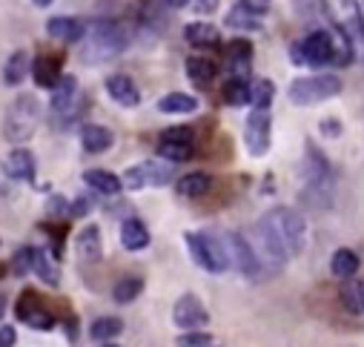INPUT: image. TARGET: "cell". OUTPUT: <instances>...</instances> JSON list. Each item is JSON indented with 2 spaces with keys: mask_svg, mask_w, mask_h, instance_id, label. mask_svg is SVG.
Wrapping results in <instances>:
<instances>
[{
  "mask_svg": "<svg viewBox=\"0 0 364 347\" xmlns=\"http://www.w3.org/2000/svg\"><path fill=\"white\" fill-rule=\"evenodd\" d=\"M164 4L169 6V9H184V6H190L193 0H164Z\"/></svg>",
  "mask_w": 364,
  "mask_h": 347,
  "instance_id": "b9f144b4",
  "label": "cell"
},
{
  "mask_svg": "<svg viewBox=\"0 0 364 347\" xmlns=\"http://www.w3.org/2000/svg\"><path fill=\"white\" fill-rule=\"evenodd\" d=\"M172 178H175L172 164H164L158 158V161H144L138 166H129L124 176H121V184L135 193V190H144V187H164Z\"/></svg>",
  "mask_w": 364,
  "mask_h": 347,
  "instance_id": "8992f818",
  "label": "cell"
},
{
  "mask_svg": "<svg viewBox=\"0 0 364 347\" xmlns=\"http://www.w3.org/2000/svg\"><path fill=\"white\" fill-rule=\"evenodd\" d=\"M0 316H4V296H0Z\"/></svg>",
  "mask_w": 364,
  "mask_h": 347,
  "instance_id": "ee69618b",
  "label": "cell"
},
{
  "mask_svg": "<svg viewBox=\"0 0 364 347\" xmlns=\"http://www.w3.org/2000/svg\"><path fill=\"white\" fill-rule=\"evenodd\" d=\"M272 144V118L267 110H252L244 124V146L252 158H264Z\"/></svg>",
  "mask_w": 364,
  "mask_h": 347,
  "instance_id": "9c48e42d",
  "label": "cell"
},
{
  "mask_svg": "<svg viewBox=\"0 0 364 347\" xmlns=\"http://www.w3.org/2000/svg\"><path fill=\"white\" fill-rule=\"evenodd\" d=\"M361 310H364V299H361Z\"/></svg>",
  "mask_w": 364,
  "mask_h": 347,
  "instance_id": "bcb514c9",
  "label": "cell"
},
{
  "mask_svg": "<svg viewBox=\"0 0 364 347\" xmlns=\"http://www.w3.org/2000/svg\"><path fill=\"white\" fill-rule=\"evenodd\" d=\"M238 4L244 9H250V12H255V15H267L269 6H272V0H238Z\"/></svg>",
  "mask_w": 364,
  "mask_h": 347,
  "instance_id": "f35d334b",
  "label": "cell"
},
{
  "mask_svg": "<svg viewBox=\"0 0 364 347\" xmlns=\"http://www.w3.org/2000/svg\"><path fill=\"white\" fill-rule=\"evenodd\" d=\"M12 270H15L18 276L32 273V247H21V250L15 252V258H12Z\"/></svg>",
  "mask_w": 364,
  "mask_h": 347,
  "instance_id": "8d00e7d4",
  "label": "cell"
},
{
  "mask_svg": "<svg viewBox=\"0 0 364 347\" xmlns=\"http://www.w3.org/2000/svg\"><path fill=\"white\" fill-rule=\"evenodd\" d=\"M187 247L193 262L207 273H224L230 270V255L221 233H187Z\"/></svg>",
  "mask_w": 364,
  "mask_h": 347,
  "instance_id": "277c9868",
  "label": "cell"
},
{
  "mask_svg": "<svg viewBox=\"0 0 364 347\" xmlns=\"http://www.w3.org/2000/svg\"><path fill=\"white\" fill-rule=\"evenodd\" d=\"M184 38H187V43L196 46V49H215L218 41H221V32H218L213 23H207V21H196V23H190V26L184 29Z\"/></svg>",
  "mask_w": 364,
  "mask_h": 347,
  "instance_id": "2e32d148",
  "label": "cell"
},
{
  "mask_svg": "<svg viewBox=\"0 0 364 347\" xmlns=\"http://www.w3.org/2000/svg\"><path fill=\"white\" fill-rule=\"evenodd\" d=\"M221 95H224V101L232 104V107H244V104H250V80H247V78H238V75L227 78Z\"/></svg>",
  "mask_w": 364,
  "mask_h": 347,
  "instance_id": "f1b7e54d",
  "label": "cell"
},
{
  "mask_svg": "<svg viewBox=\"0 0 364 347\" xmlns=\"http://www.w3.org/2000/svg\"><path fill=\"white\" fill-rule=\"evenodd\" d=\"M215 72H218V66H215L213 60H207V58H190V60H187V75H190V80L198 83V86H207V83L215 78Z\"/></svg>",
  "mask_w": 364,
  "mask_h": 347,
  "instance_id": "f546056e",
  "label": "cell"
},
{
  "mask_svg": "<svg viewBox=\"0 0 364 347\" xmlns=\"http://www.w3.org/2000/svg\"><path fill=\"white\" fill-rule=\"evenodd\" d=\"M227 26L252 32V29H261V15H255V12H250V9H244V6L238 4V6L230 12V18H227Z\"/></svg>",
  "mask_w": 364,
  "mask_h": 347,
  "instance_id": "836d02e7",
  "label": "cell"
},
{
  "mask_svg": "<svg viewBox=\"0 0 364 347\" xmlns=\"http://www.w3.org/2000/svg\"><path fill=\"white\" fill-rule=\"evenodd\" d=\"M193 6H196V12H201V15L207 12L210 15V12L218 9V0H193Z\"/></svg>",
  "mask_w": 364,
  "mask_h": 347,
  "instance_id": "60d3db41",
  "label": "cell"
},
{
  "mask_svg": "<svg viewBox=\"0 0 364 347\" xmlns=\"http://www.w3.org/2000/svg\"><path fill=\"white\" fill-rule=\"evenodd\" d=\"M32 273H35L41 282H46L49 287H58V284H60V270H58V265L52 262V258H49L43 250H38V247H32Z\"/></svg>",
  "mask_w": 364,
  "mask_h": 347,
  "instance_id": "cb8c5ba5",
  "label": "cell"
},
{
  "mask_svg": "<svg viewBox=\"0 0 364 347\" xmlns=\"http://www.w3.org/2000/svg\"><path fill=\"white\" fill-rule=\"evenodd\" d=\"M210 187H213V176H207V172H190V176L178 181V193L184 198H201L210 193Z\"/></svg>",
  "mask_w": 364,
  "mask_h": 347,
  "instance_id": "484cf974",
  "label": "cell"
},
{
  "mask_svg": "<svg viewBox=\"0 0 364 347\" xmlns=\"http://www.w3.org/2000/svg\"><path fill=\"white\" fill-rule=\"evenodd\" d=\"M80 144H83L86 152L98 155V152H107L115 144V135L107 127H101V124H86L83 132H80Z\"/></svg>",
  "mask_w": 364,
  "mask_h": 347,
  "instance_id": "e0dca14e",
  "label": "cell"
},
{
  "mask_svg": "<svg viewBox=\"0 0 364 347\" xmlns=\"http://www.w3.org/2000/svg\"><path fill=\"white\" fill-rule=\"evenodd\" d=\"M46 35L55 41H63V43H80L86 35V23L77 18H52L46 23Z\"/></svg>",
  "mask_w": 364,
  "mask_h": 347,
  "instance_id": "5bb4252c",
  "label": "cell"
},
{
  "mask_svg": "<svg viewBox=\"0 0 364 347\" xmlns=\"http://www.w3.org/2000/svg\"><path fill=\"white\" fill-rule=\"evenodd\" d=\"M41 118H43V104H41V98L32 95V92H23V95H18V98L9 104L6 118H4V132H6V138H9L12 144H26V141L35 135Z\"/></svg>",
  "mask_w": 364,
  "mask_h": 347,
  "instance_id": "3957f363",
  "label": "cell"
},
{
  "mask_svg": "<svg viewBox=\"0 0 364 347\" xmlns=\"http://www.w3.org/2000/svg\"><path fill=\"white\" fill-rule=\"evenodd\" d=\"M32 4H35V6H41V9H43V6H49V4H55V0H32Z\"/></svg>",
  "mask_w": 364,
  "mask_h": 347,
  "instance_id": "7bdbcfd3",
  "label": "cell"
},
{
  "mask_svg": "<svg viewBox=\"0 0 364 347\" xmlns=\"http://www.w3.org/2000/svg\"><path fill=\"white\" fill-rule=\"evenodd\" d=\"M358 255L353 252V250H347V247H341V250H336L333 252V258H330V273L336 276V279H341V282H347V279H353L355 273H358Z\"/></svg>",
  "mask_w": 364,
  "mask_h": 347,
  "instance_id": "7402d4cb",
  "label": "cell"
},
{
  "mask_svg": "<svg viewBox=\"0 0 364 347\" xmlns=\"http://www.w3.org/2000/svg\"><path fill=\"white\" fill-rule=\"evenodd\" d=\"M158 155L166 164H178V161H190L196 155L193 144H172V141H158Z\"/></svg>",
  "mask_w": 364,
  "mask_h": 347,
  "instance_id": "1f68e13d",
  "label": "cell"
},
{
  "mask_svg": "<svg viewBox=\"0 0 364 347\" xmlns=\"http://www.w3.org/2000/svg\"><path fill=\"white\" fill-rule=\"evenodd\" d=\"M250 60H252V43L244 41V38L230 41V46H227V63L235 69L238 78H247V66H250Z\"/></svg>",
  "mask_w": 364,
  "mask_h": 347,
  "instance_id": "603a6c76",
  "label": "cell"
},
{
  "mask_svg": "<svg viewBox=\"0 0 364 347\" xmlns=\"http://www.w3.org/2000/svg\"><path fill=\"white\" fill-rule=\"evenodd\" d=\"M26 72H29V55H26L23 49L12 52L9 60H6V66H4V80H6V86H21L23 78H26Z\"/></svg>",
  "mask_w": 364,
  "mask_h": 347,
  "instance_id": "4316f807",
  "label": "cell"
},
{
  "mask_svg": "<svg viewBox=\"0 0 364 347\" xmlns=\"http://www.w3.org/2000/svg\"><path fill=\"white\" fill-rule=\"evenodd\" d=\"M161 141H172V144H193L196 132L190 127H169L161 132Z\"/></svg>",
  "mask_w": 364,
  "mask_h": 347,
  "instance_id": "d590c367",
  "label": "cell"
},
{
  "mask_svg": "<svg viewBox=\"0 0 364 347\" xmlns=\"http://www.w3.org/2000/svg\"><path fill=\"white\" fill-rule=\"evenodd\" d=\"M121 330H124V321L118 316H101L92 321V327H89V336L98 338V341H107V338H115Z\"/></svg>",
  "mask_w": 364,
  "mask_h": 347,
  "instance_id": "4dcf8cb0",
  "label": "cell"
},
{
  "mask_svg": "<svg viewBox=\"0 0 364 347\" xmlns=\"http://www.w3.org/2000/svg\"><path fill=\"white\" fill-rule=\"evenodd\" d=\"M172 321L181 327V330H201V327H207L210 324V313H207V307L201 304V299L196 296V293H184L178 301H175V307H172Z\"/></svg>",
  "mask_w": 364,
  "mask_h": 347,
  "instance_id": "8fae6325",
  "label": "cell"
},
{
  "mask_svg": "<svg viewBox=\"0 0 364 347\" xmlns=\"http://www.w3.org/2000/svg\"><path fill=\"white\" fill-rule=\"evenodd\" d=\"M6 172H9V178H15V181L32 184V181H35V172H38L35 155H32L29 149H23V146L12 149V152H9V161H6Z\"/></svg>",
  "mask_w": 364,
  "mask_h": 347,
  "instance_id": "4fadbf2b",
  "label": "cell"
},
{
  "mask_svg": "<svg viewBox=\"0 0 364 347\" xmlns=\"http://www.w3.org/2000/svg\"><path fill=\"white\" fill-rule=\"evenodd\" d=\"M104 347H118V344H104Z\"/></svg>",
  "mask_w": 364,
  "mask_h": 347,
  "instance_id": "f6af8a7d",
  "label": "cell"
},
{
  "mask_svg": "<svg viewBox=\"0 0 364 347\" xmlns=\"http://www.w3.org/2000/svg\"><path fill=\"white\" fill-rule=\"evenodd\" d=\"M272 98H276V83H272L269 78L250 80V104L255 110H269Z\"/></svg>",
  "mask_w": 364,
  "mask_h": 347,
  "instance_id": "83f0119b",
  "label": "cell"
},
{
  "mask_svg": "<svg viewBox=\"0 0 364 347\" xmlns=\"http://www.w3.org/2000/svg\"><path fill=\"white\" fill-rule=\"evenodd\" d=\"M75 247H77V255L83 258V262H98V258L104 255V250H101V230L95 224L83 227L77 241H75Z\"/></svg>",
  "mask_w": 364,
  "mask_h": 347,
  "instance_id": "d6986e66",
  "label": "cell"
},
{
  "mask_svg": "<svg viewBox=\"0 0 364 347\" xmlns=\"http://www.w3.org/2000/svg\"><path fill=\"white\" fill-rule=\"evenodd\" d=\"M107 92L121 107H138L141 104V90L129 75H109L107 78Z\"/></svg>",
  "mask_w": 364,
  "mask_h": 347,
  "instance_id": "7c38bea8",
  "label": "cell"
},
{
  "mask_svg": "<svg viewBox=\"0 0 364 347\" xmlns=\"http://www.w3.org/2000/svg\"><path fill=\"white\" fill-rule=\"evenodd\" d=\"M221 235H224V244H227L230 267H235L247 279H258L261 270H264V265H261L258 252L252 250V244L247 241V235H241V233H221Z\"/></svg>",
  "mask_w": 364,
  "mask_h": 347,
  "instance_id": "ba28073f",
  "label": "cell"
},
{
  "mask_svg": "<svg viewBox=\"0 0 364 347\" xmlns=\"http://www.w3.org/2000/svg\"><path fill=\"white\" fill-rule=\"evenodd\" d=\"M129 46V35L115 21H95L86 23V35L80 41V58L86 63H104L121 55Z\"/></svg>",
  "mask_w": 364,
  "mask_h": 347,
  "instance_id": "7a4b0ae2",
  "label": "cell"
},
{
  "mask_svg": "<svg viewBox=\"0 0 364 347\" xmlns=\"http://www.w3.org/2000/svg\"><path fill=\"white\" fill-rule=\"evenodd\" d=\"M158 110L166 112V115H190V112L198 110V101L187 92H169L158 101Z\"/></svg>",
  "mask_w": 364,
  "mask_h": 347,
  "instance_id": "d4e9b609",
  "label": "cell"
},
{
  "mask_svg": "<svg viewBox=\"0 0 364 347\" xmlns=\"http://www.w3.org/2000/svg\"><path fill=\"white\" fill-rule=\"evenodd\" d=\"M83 181L92 187V190H98L101 196H118L124 190L121 176H115V172H109V169H86L83 172Z\"/></svg>",
  "mask_w": 364,
  "mask_h": 347,
  "instance_id": "ac0fdd59",
  "label": "cell"
},
{
  "mask_svg": "<svg viewBox=\"0 0 364 347\" xmlns=\"http://www.w3.org/2000/svg\"><path fill=\"white\" fill-rule=\"evenodd\" d=\"M175 344H178V347H224L215 336L201 333V330H190V333H184V336H178Z\"/></svg>",
  "mask_w": 364,
  "mask_h": 347,
  "instance_id": "e575fe53",
  "label": "cell"
},
{
  "mask_svg": "<svg viewBox=\"0 0 364 347\" xmlns=\"http://www.w3.org/2000/svg\"><path fill=\"white\" fill-rule=\"evenodd\" d=\"M121 244L129 250V252H138L144 247H149V230L141 218H127L124 227H121Z\"/></svg>",
  "mask_w": 364,
  "mask_h": 347,
  "instance_id": "ffe728a7",
  "label": "cell"
},
{
  "mask_svg": "<svg viewBox=\"0 0 364 347\" xmlns=\"http://www.w3.org/2000/svg\"><path fill=\"white\" fill-rule=\"evenodd\" d=\"M296 66H330L333 63V38L330 32H310L304 41H299L293 49Z\"/></svg>",
  "mask_w": 364,
  "mask_h": 347,
  "instance_id": "52a82bcc",
  "label": "cell"
},
{
  "mask_svg": "<svg viewBox=\"0 0 364 347\" xmlns=\"http://www.w3.org/2000/svg\"><path fill=\"white\" fill-rule=\"evenodd\" d=\"M250 244L258 252L261 265L282 267L287 258H293V255H299L304 250V244H307V224H304L301 213H296L293 207H272L255 224V233H252Z\"/></svg>",
  "mask_w": 364,
  "mask_h": 347,
  "instance_id": "6da1fadb",
  "label": "cell"
},
{
  "mask_svg": "<svg viewBox=\"0 0 364 347\" xmlns=\"http://www.w3.org/2000/svg\"><path fill=\"white\" fill-rule=\"evenodd\" d=\"M32 75H35V83L43 86V90H49V92L55 90L58 80L63 78L58 60H55V58H46V55H41V58L32 63Z\"/></svg>",
  "mask_w": 364,
  "mask_h": 347,
  "instance_id": "44dd1931",
  "label": "cell"
},
{
  "mask_svg": "<svg viewBox=\"0 0 364 347\" xmlns=\"http://www.w3.org/2000/svg\"><path fill=\"white\" fill-rule=\"evenodd\" d=\"M341 92V80L336 75H310V78H299L290 83V101L296 107H310V104H321L330 101Z\"/></svg>",
  "mask_w": 364,
  "mask_h": 347,
  "instance_id": "5b68a950",
  "label": "cell"
},
{
  "mask_svg": "<svg viewBox=\"0 0 364 347\" xmlns=\"http://www.w3.org/2000/svg\"><path fill=\"white\" fill-rule=\"evenodd\" d=\"M15 313H18V319H21L23 324H29L32 330H52V327H55L52 310L46 307V301H43L41 293H35V290H23V293H21Z\"/></svg>",
  "mask_w": 364,
  "mask_h": 347,
  "instance_id": "30bf717a",
  "label": "cell"
},
{
  "mask_svg": "<svg viewBox=\"0 0 364 347\" xmlns=\"http://www.w3.org/2000/svg\"><path fill=\"white\" fill-rule=\"evenodd\" d=\"M318 129H321L327 138H338V135L344 132V124H341L338 118H324V121L318 124Z\"/></svg>",
  "mask_w": 364,
  "mask_h": 347,
  "instance_id": "74e56055",
  "label": "cell"
},
{
  "mask_svg": "<svg viewBox=\"0 0 364 347\" xmlns=\"http://www.w3.org/2000/svg\"><path fill=\"white\" fill-rule=\"evenodd\" d=\"M77 101V78L75 75H63L58 80V86L52 90V112L55 115H66L69 110H75Z\"/></svg>",
  "mask_w": 364,
  "mask_h": 347,
  "instance_id": "9a60e30c",
  "label": "cell"
},
{
  "mask_svg": "<svg viewBox=\"0 0 364 347\" xmlns=\"http://www.w3.org/2000/svg\"><path fill=\"white\" fill-rule=\"evenodd\" d=\"M0 347H15V327L9 324L0 327Z\"/></svg>",
  "mask_w": 364,
  "mask_h": 347,
  "instance_id": "ab89813d",
  "label": "cell"
},
{
  "mask_svg": "<svg viewBox=\"0 0 364 347\" xmlns=\"http://www.w3.org/2000/svg\"><path fill=\"white\" fill-rule=\"evenodd\" d=\"M141 290H144V282L135 279V276H129V279H121V282L112 287V299H115L118 304H129V301H135V299L141 296Z\"/></svg>",
  "mask_w": 364,
  "mask_h": 347,
  "instance_id": "d6a6232c",
  "label": "cell"
}]
</instances>
